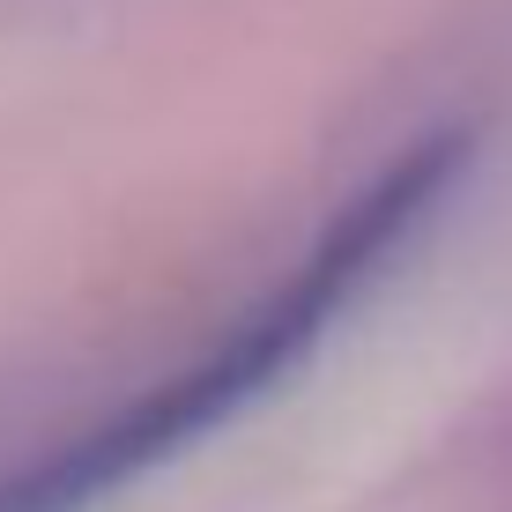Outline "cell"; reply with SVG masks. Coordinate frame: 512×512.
<instances>
[{"label":"cell","mask_w":512,"mask_h":512,"mask_svg":"<svg viewBox=\"0 0 512 512\" xmlns=\"http://www.w3.org/2000/svg\"><path fill=\"white\" fill-rule=\"evenodd\" d=\"M461 171H468V134H438V141H423V149L394 156V164L349 201V216H334L320 231V245L297 260V275L275 282V290L260 297L216 349H201L179 379H164L141 401L112 409L82 438H67L60 453L0 475V512H90L97 498H112L119 483H134L141 468L186 453L193 438H208L223 416H238L245 401H260L282 372H297V357L327 334L334 312H349V297L394 260V245H409V231L446 201V186L461 179Z\"/></svg>","instance_id":"6da1fadb"}]
</instances>
